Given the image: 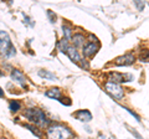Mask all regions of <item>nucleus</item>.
I'll use <instances>...</instances> for the list:
<instances>
[{
	"instance_id": "7ed1b4c3",
	"label": "nucleus",
	"mask_w": 149,
	"mask_h": 139,
	"mask_svg": "<svg viewBox=\"0 0 149 139\" xmlns=\"http://www.w3.org/2000/svg\"><path fill=\"white\" fill-rule=\"evenodd\" d=\"M16 50L11 44V40L9 38V34L6 31H0V55L5 57L15 56Z\"/></svg>"
},
{
	"instance_id": "4be33fe9",
	"label": "nucleus",
	"mask_w": 149,
	"mask_h": 139,
	"mask_svg": "<svg viewBox=\"0 0 149 139\" xmlns=\"http://www.w3.org/2000/svg\"><path fill=\"white\" fill-rule=\"evenodd\" d=\"M66 101H70V99H68V98H66ZM61 103H62V104L65 103V101H63V99L61 101ZM70 104H71V102H66V106H70Z\"/></svg>"
},
{
	"instance_id": "f8f14e48",
	"label": "nucleus",
	"mask_w": 149,
	"mask_h": 139,
	"mask_svg": "<svg viewBox=\"0 0 149 139\" xmlns=\"http://www.w3.org/2000/svg\"><path fill=\"white\" fill-rule=\"evenodd\" d=\"M46 96L49 98H54V99H60L61 98V90L60 88H51L49 91H46Z\"/></svg>"
},
{
	"instance_id": "0eeeda50",
	"label": "nucleus",
	"mask_w": 149,
	"mask_h": 139,
	"mask_svg": "<svg viewBox=\"0 0 149 139\" xmlns=\"http://www.w3.org/2000/svg\"><path fill=\"white\" fill-rule=\"evenodd\" d=\"M134 61H136V58L132 54H127L124 55V56H119L118 58H116V65L117 66H129V65H132Z\"/></svg>"
},
{
	"instance_id": "9d476101",
	"label": "nucleus",
	"mask_w": 149,
	"mask_h": 139,
	"mask_svg": "<svg viewBox=\"0 0 149 139\" xmlns=\"http://www.w3.org/2000/svg\"><path fill=\"white\" fill-rule=\"evenodd\" d=\"M125 81V76L120 75V73H117V72H111L108 75V82H112V83H116V85H118V83H122Z\"/></svg>"
},
{
	"instance_id": "f3484780",
	"label": "nucleus",
	"mask_w": 149,
	"mask_h": 139,
	"mask_svg": "<svg viewBox=\"0 0 149 139\" xmlns=\"http://www.w3.org/2000/svg\"><path fill=\"white\" fill-rule=\"evenodd\" d=\"M20 108H21V104H20V102H17V101H11L10 104H9V109H10L11 112H17Z\"/></svg>"
},
{
	"instance_id": "6e6552de",
	"label": "nucleus",
	"mask_w": 149,
	"mask_h": 139,
	"mask_svg": "<svg viewBox=\"0 0 149 139\" xmlns=\"http://www.w3.org/2000/svg\"><path fill=\"white\" fill-rule=\"evenodd\" d=\"M73 117L77 118L78 120H81V122H91L92 120V114L90 113V111H87V109L78 111L76 114H73Z\"/></svg>"
},
{
	"instance_id": "f03ea898",
	"label": "nucleus",
	"mask_w": 149,
	"mask_h": 139,
	"mask_svg": "<svg viewBox=\"0 0 149 139\" xmlns=\"http://www.w3.org/2000/svg\"><path fill=\"white\" fill-rule=\"evenodd\" d=\"M46 134H47V139H70L72 137V132L61 124H52L47 127Z\"/></svg>"
},
{
	"instance_id": "1a4fd4ad",
	"label": "nucleus",
	"mask_w": 149,
	"mask_h": 139,
	"mask_svg": "<svg viewBox=\"0 0 149 139\" xmlns=\"http://www.w3.org/2000/svg\"><path fill=\"white\" fill-rule=\"evenodd\" d=\"M66 54H67V56L71 58V61L76 62V63L81 62V56H80V54H78V51L74 47H71V46H70V47L67 49V51H66Z\"/></svg>"
},
{
	"instance_id": "5701e85b",
	"label": "nucleus",
	"mask_w": 149,
	"mask_h": 139,
	"mask_svg": "<svg viewBox=\"0 0 149 139\" xmlns=\"http://www.w3.org/2000/svg\"><path fill=\"white\" fill-rule=\"evenodd\" d=\"M0 97H4V91H3L1 87H0Z\"/></svg>"
},
{
	"instance_id": "423d86ee",
	"label": "nucleus",
	"mask_w": 149,
	"mask_h": 139,
	"mask_svg": "<svg viewBox=\"0 0 149 139\" xmlns=\"http://www.w3.org/2000/svg\"><path fill=\"white\" fill-rule=\"evenodd\" d=\"M100 49L98 44L95 42H88L87 45H83V56L85 57H92Z\"/></svg>"
},
{
	"instance_id": "a211bd4d",
	"label": "nucleus",
	"mask_w": 149,
	"mask_h": 139,
	"mask_svg": "<svg viewBox=\"0 0 149 139\" xmlns=\"http://www.w3.org/2000/svg\"><path fill=\"white\" fill-rule=\"evenodd\" d=\"M46 14H47V16H49L50 22H52V24H54V22L56 21V14H55V13H52L51 10H47V11H46Z\"/></svg>"
},
{
	"instance_id": "2eb2a0df",
	"label": "nucleus",
	"mask_w": 149,
	"mask_h": 139,
	"mask_svg": "<svg viewBox=\"0 0 149 139\" xmlns=\"http://www.w3.org/2000/svg\"><path fill=\"white\" fill-rule=\"evenodd\" d=\"M70 47L68 46V41L66 39H62L61 41H58V44H57V49L61 51V52H66L67 49Z\"/></svg>"
},
{
	"instance_id": "dca6fc26",
	"label": "nucleus",
	"mask_w": 149,
	"mask_h": 139,
	"mask_svg": "<svg viewBox=\"0 0 149 139\" xmlns=\"http://www.w3.org/2000/svg\"><path fill=\"white\" fill-rule=\"evenodd\" d=\"M24 127L25 128H27V129H30L31 131V133L32 134H35L36 137H39V138H42V133H41L39 129H37L36 127H34V126H31V124H24Z\"/></svg>"
},
{
	"instance_id": "20e7f679",
	"label": "nucleus",
	"mask_w": 149,
	"mask_h": 139,
	"mask_svg": "<svg viewBox=\"0 0 149 139\" xmlns=\"http://www.w3.org/2000/svg\"><path fill=\"white\" fill-rule=\"evenodd\" d=\"M104 88L107 92H108V95H111L116 99H122L124 97V91L119 85H116V83H112V82H107L104 85Z\"/></svg>"
},
{
	"instance_id": "412c9836",
	"label": "nucleus",
	"mask_w": 149,
	"mask_h": 139,
	"mask_svg": "<svg viewBox=\"0 0 149 139\" xmlns=\"http://www.w3.org/2000/svg\"><path fill=\"white\" fill-rule=\"evenodd\" d=\"M136 5L138 6L139 10H143V8H144V4H143V3H138V1H137V3H136Z\"/></svg>"
},
{
	"instance_id": "6ab92c4d",
	"label": "nucleus",
	"mask_w": 149,
	"mask_h": 139,
	"mask_svg": "<svg viewBox=\"0 0 149 139\" xmlns=\"http://www.w3.org/2000/svg\"><path fill=\"white\" fill-rule=\"evenodd\" d=\"M123 108H124V111H127V112H128L129 114H132L133 117H134V118H136V119L138 120V122H141V117H139V115H138L137 113H134L133 111H130V109H129V108H127V107H123Z\"/></svg>"
},
{
	"instance_id": "39448f33",
	"label": "nucleus",
	"mask_w": 149,
	"mask_h": 139,
	"mask_svg": "<svg viewBox=\"0 0 149 139\" xmlns=\"http://www.w3.org/2000/svg\"><path fill=\"white\" fill-rule=\"evenodd\" d=\"M10 76H11V80L15 83H17L19 86H21L22 88L26 87V77L21 71H19V70H13Z\"/></svg>"
},
{
	"instance_id": "4468645a",
	"label": "nucleus",
	"mask_w": 149,
	"mask_h": 139,
	"mask_svg": "<svg viewBox=\"0 0 149 139\" xmlns=\"http://www.w3.org/2000/svg\"><path fill=\"white\" fill-rule=\"evenodd\" d=\"M62 30H63V35H65L63 39H66L67 41L71 40L72 39V29L71 27H70L68 25H66V24H63L62 25Z\"/></svg>"
},
{
	"instance_id": "f257e3e1",
	"label": "nucleus",
	"mask_w": 149,
	"mask_h": 139,
	"mask_svg": "<svg viewBox=\"0 0 149 139\" xmlns=\"http://www.w3.org/2000/svg\"><path fill=\"white\" fill-rule=\"evenodd\" d=\"M24 117L27 118L31 123L36 124L39 127H49V120L46 118L45 113L39 108H31V109H26L24 112Z\"/></svg>"
},
{
	"instance_id": "9b49d317",
	"label": "nucleus",
	"mask_w": 149,
	"mask_h": 139,
	"mask_svg": "<svg viewBox=\"0 0 149 139\" xmlns=\"http://www.w3.org/2000/svg\"><path fill=\"white\" fill-rule=\"evenodd\" d=\"M72 42L74 45V49L83 46V44H85V36L82 34H74V36H72Z\"/></svg>"
},
{
	"instance_id": "ddd939ff",
	"label": "nucleus",
	"mask_w": 149,
	"mask_h": 139,
	"mask_svg": "<svg viewBox=\"0 0 149 139\" xmlns=\"http://www.w3.org/2000/svg\"><path fill=\"white\" fill-rule=\"evenodd\" d=\"M37 75H39L40 77L45 78V80H51V81H56V80H57V77H56L54 73H51L50 71H46V70H40Z\"/></svg>"
},
{
	"instance_id": "aec40b11",
	"label": "nucleus",
	"mask_w": 149,
	"mask_h": 139,
	"mask_svg": "<svg viewBox=\"0 0 149 139\" xmlns=\"http://www.w3.org/2000/svg\"><path fill=\"white\" fill-rule=\"evenodd\" d=\"M127 128L129 129V131H130V133H132V134H133V136H136V137H137V139H143V138H142V136H141V134H138V133L136 132V129L130 128L129 126H127Z\"/></svg>"
}]
</instances>
